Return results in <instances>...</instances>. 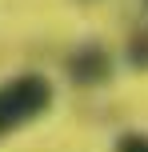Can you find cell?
<instances>
[{
	"mask_svg": "<svg viewBox=\"0 0 148 152\" xmlns=\"http://www.w3.org/2000/svg\"><path fill=\"white\" fill-rule=\"evenodd\" d=\"M144 4H148V0H144Z\"/></svg>",
	"mask_w": 148,
	"mask_h": 152,
	"instance_id": "obj_6",
	"label": "cell"
},
{
	"mask_svg": "<svg viewBox=\"0 0 148 152\" xmlns=\"http://www.w3.org/2000/svg\"><path fill=\"white\" fill-rule=\"evenodd\" d=\"M124 60L132 64V68L148 72V28H136L132 36H128V48H124Z\"/></svg>",
	"mask_w": 148,
	"mask_h": 152,
	"instance_id": "obj_3",
	"label": "cell"
},
{
	"mask_svg": "<svg viewBox=\"0 0 148 152\" xmlns=\"http://www.w3.org/2000/svg\"><path fill=\"white\" fill-rule=\"evenodd\" d=\"M112 52L104 44H96V40H84V44H76L68 52V60H64V72H68L72 84H80V88H100V84L112 80Z\"/></svg>",
	"mask_w": 148,
	"mask_h": 152,
	"instance_id": "obj_2",
	"label": "cell"
},
{
	"mask_svg": "<svg viewBox=\"0 0 148 152\" xmlns=\"http://www.w3.org/2000/svg\"><path fill=\"white\" fill-rule=\"evenodd\" d=\"M112 152H148V136L144 132H124V136L112 144Z\"/></svg>",
	"mask_w": 148,
	"mask_h": 152,
	"instance_id": "obj_4",
	"label": "cell"
},
{
	"mask_svg": "<svg viewBox=\"0 0 148 152\" xmlns=\"http://www.w3.org/2000/svg\"><path fill=\"white\" fill-rule=\"evenodd\" d=\"M52 108V80L40 72H20L0 84V136L28 128Z\"/></svg>",
	"mask_w": 148,
	"mask_h": 152,
	"instance_id": "obj_1",
	"label": "cell"
},
{
	"mask_svg": "<svg viewBox=\"0 0 148 152\" xmlns=\"http://www.w3.org/2000/svg\"><path fill=\"white\" fill-rule=\"evenodd\" d=\"M80 4H96V0H80Z\"/></svg>",
	"mask_w": 148,
	"mask_h": 152,
	"instance_id": "obj_5",
	"label": "cell"
}]
</instances>
